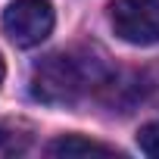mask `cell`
Listing matches in <instances>:
<instances>
[{
    "label": "cell",
    "mask_w": 159,
    "mask_h": 159,
    "mask_svg": "<svg viewBox=\"0 0 159 159\" xmlns=\"http://www.w3.org/2000/svg\"><path fill=\"white\" fill-rule=\"evenodd\" d=\"M100 78L88 59L72 53H50L31 69V97L44 106H72Z\"/></svg>",
    "instance_id": "obj_1"
},
{
    "label": "cell",
    "mask_w": 159,
    "mask_h": 159,
    "mask_svg": "<svg viewBox=\"0 0 159 159\" xmlns=\"http://www.w3.org/2000/svg\"><path fill=\"white\" fill-rule=\"evenodd\" d=\"M109 22L122 41L150 47L159 41V0H112Z\"/></svg>",
    "instance_id": "obj_2"
},
{
    "label": "cell",
    "mask_w": 159,
    "mask_h": 159,
    "mask_svg": "<svg viewBox=\"0 0 159 159\" xmlns=\"http://www.w3.org/2000/svg\"><path fill=\"white\" fill-rule=\"evenodd\" d=\"M3 31L16 47H38L53 31L50 0H13L3 10Z\"/></svg>",
    "instance_id": "obj_3"
},
{
    "label": "cell",
    "mask_w": 159,
    "mask_h": 159,
    "mask_svg": "<svg viewBox=\"0 0 159 159\" xmlns=\"http://www.w3.org/2000/svg\"><path fill=\"white\" fill-rule=\"evenodd\" d=\"M50 156H119L116 147L109 143H100V140H88L81 134H66V137H56L50 147H47Z\"/></svg>",
    "instance_id": "obj_4"
},
{
    "label": "cell",
    "mask_w": 159,
    "mask_h": 159,
    "mask_svg": "<svg viewBox=\"0 0 159 159\" xmlns=\"http://www.w3.org/2000/svg\"><path fill=\"white\" fill-rule=\"evenodd\" d=\"M31 143V128L22 122H0V150L3 153H25Z\"/></svg>",
    "instance_id": "obj_5"
},
{
    "label": "cell",
    "mask_w": 159,
    "mask_h": 159,
    "mask_svg": "<svg viewBox=\"0 0 159 159\" xmlns=\"http://www.w3.org/2000/svg\"><path fill=\"white\" fill-rule=\"evenodd\" d=\"M137 100H147V103L159 106V62L137 75Z\"/></svg>",
    "instance_id": "obj_6"
},
{
    "label": "cell",
    "mask_w": 159,
    "mask_h": 159,
    "mask_svg": "<svg viewBox=\"0 0 159 159\" xmlns=\"http://www.w3.org/2000/svg\"><path fill=\"white\" fill-rule=\"evenodd\" d=\"M137 147H140V153L159 159V122H147L137 131Z\"/></svg>",
    "instance_id": "obj_7"
},
{
    "label": "cell",
    "mask_w": 159,
    "mask_h": 159,
    "mask_svg": "<svg viewBox=\"0 0 159 159\" xmlns=\"http://www.w3.org/2000/svg\"><path fill=\"white\" fill-rule=\"evenodd\" d=\"M3 75H7V69H3V59H0V84H3Z\"/></svg>",
    "instance_id": "obj_8"
}]
</instances>
